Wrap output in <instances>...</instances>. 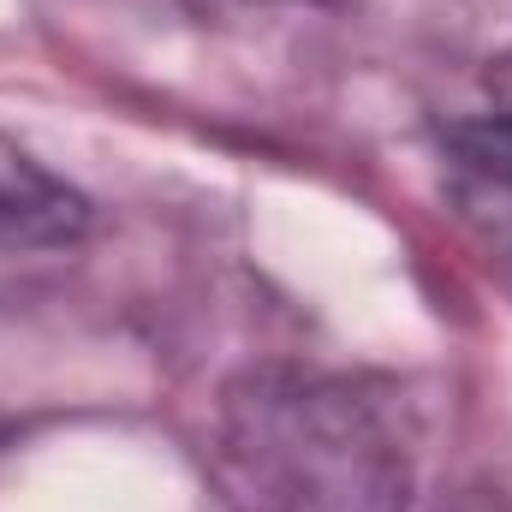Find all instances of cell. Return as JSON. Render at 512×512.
<instances>
[{
	"label": "cell",
	"mask_w": 512,
	"mask_h": 512,
	"mask_svg": "<svg viewBox=\"0 0 512 512\" xmlns=\"http://www.w3.org/2000/svg\"><path fill=\"white\" fill-rule=\"evenodd\" d=\"M441 173L459 221L512 262V114L459 120L441 137Z\"/></svg>",
	"instance_id": "2"
},
{
	"label": "cell",
	"mask_w": 512,
	"mask_h": 512,
	"mask_svg": "<svg viewBox=\"0 0 512 512\" xmlns=\"http://www.w3.org/2000/svg\"><path fill=\"white\" fill-rule=\"evenodd\" d=\"M459 512H512V501H501V495H471Z\"/></svg>",
	"instance_id": "4"
},
{
	"label": "cell",
	"mask_w": 512,
	"mask_h": 512,
	"mask_svg": "<svg viewBox=\"0 0 512 512\" xmlns=\"http://www.w3.org/2000/svg\"><path fill=\"white\" fill-rule=\"evenodd\" d=\"M90 227V203L18 149H0V251H60Z\"/></svg>",
	"instance_id": "3"
},
{
	"label": "cell",
	"mask_w": 512,
	"mask_h": 512,
	"mask_svg": "<svg viewBox=\"0 0 512 512\" xmlns=\"http://www.w3.org/2000/svg\"><path fill=\"white\" fill-rule=\"evenodd\" d=\"M221 483L239 512H405L411 447L346 376L251 370L221 405Z\"/></svg>",
	"instance_id": "1"
}]
</instances>
